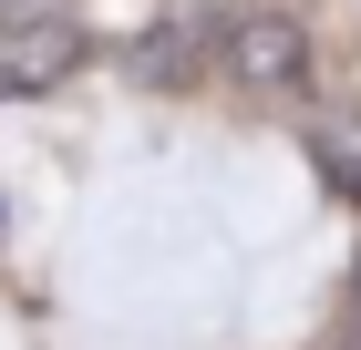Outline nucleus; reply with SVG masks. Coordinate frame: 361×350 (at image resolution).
Returning a JSON list of instances; mask_svg holds the SVG:
<instances>
[{
	"label": "nucleus",
	"mask_w": 361,
	"mask_h": 350,
	"mask_svg": "<svg viewBox=\"0 0 361 350\" xmlns=\"http://www.w3.org/2000/svg\"><path fill=\"white\" fill-rule=\"evenodd\" d=\"M331 350H361V278H351V309H341V330H331Z\"/></svg>",
	"instance_id": "4"
},
{
	"label": "nucleus",
	"mask_w": 361,
	"mask_h": 350,
	"mask_svg": "<svg viewBox=\"0 0 361 350\" xmlns=\"http://www.w3.org/2000/svg\"><path fill=\"white\" fill-rule=\"evenodd\" d=\"M93 62V31L73 21V11H42V21L0 31V104H31V93H52V82H73Z\"/></svg>",
	"instance_id": "2"
},
{
	"label": "nucleus",
	"mask_w": 361,
	"mask_h": 350,
	"mask_svg": "<svg viewBox=\"0 0 361 350\" xmlns=\"http://www.w3.org/2000/svg\"><path fill=\"white\" fill-rule=\"evenodd\" d=\"M227 73L248 82L258 104H300V82H310V31H300V11H238V31H227Z\"/></svg>",
	"instance_id": "1"
},
{
	"label": "nucleus",
	"mask_w": 361,
	"mask_h": 350,
	"mask_svg": "<svg viewBox=\"0 0 361 350\" xmlns=\"http://www.w3.org/2000/svg\"><path fill=\"white\" fill-rule=\"evenodd\" d=\"M351 186H361V165H351Z\"/></svg>",
	"instance_id": "5"
},
{
	"label": "nucleus",
	"mask_w": 361,
	"mask_h": 350,
	"mask_svg": "<svg viewBox=\"0 0 361 350\" xmlns=\"http://www.w3.org/2000/svg\"><path fill=\"white\" fill-rule=\"evenodd\" d=\"M207 31H217V21H207V0H176L166 31L145 42V73H155V82H186V62H196V42H207Z\"/></svg>",
	"instance_id": "3"
}]
</instances>
